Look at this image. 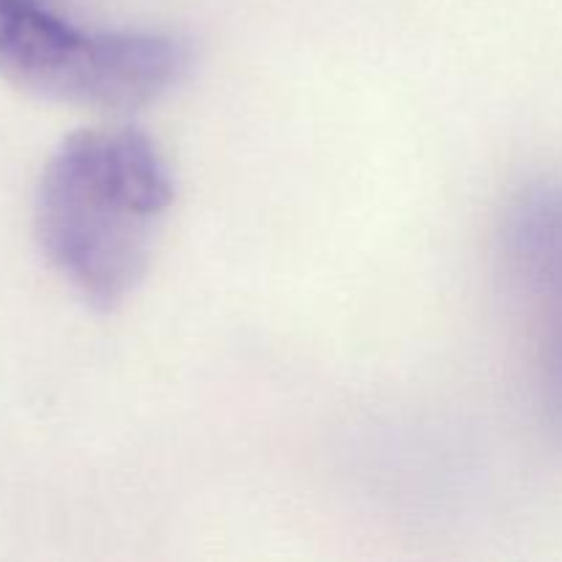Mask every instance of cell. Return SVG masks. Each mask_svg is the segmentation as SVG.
<instances>
[{"label":"cell","instance_id":"cell-1","mask_svg":"<svg viewBox=\"0 0 562 562\" xmlns=\"http://www.w3.org/2000/svg\"><path fill=\"white\" fill-rule=\"evenodd\" d=\"M173 198L168 159L146 132H75L38 181V245L88 305L113 311L146 278Z\"/></svg>","mask_w":562,"mask_h":562},{"label":"cell","instance_id":"cell-2","mask_svg":"<svg viewBox=\"0 0 562 562\" xmlns=\"http://www.w3.org/2000/svg\"><path fill=\"white\" fill-rule=\"evenodd\" d=\"M187 64L190 53L179 38L93 31L44 0H0V75L33 97L132 110L173 88Z\"/></svg>","mask_w":562,"mask_h":562},{"label":"cell","instance_id":"cell-3","mask_svg":"<svg viewBox=\"0 0 562 562\" xmlns=\"http://www.w3.org/2000/svg\"><path fill=\"white\" fill-rule=\"evenodd\" d=\"M536 327L538 371L547 406L562 426V300L530 313Z\"/></svg>","mask_w":562,"mask_h":562}]
</instances>
